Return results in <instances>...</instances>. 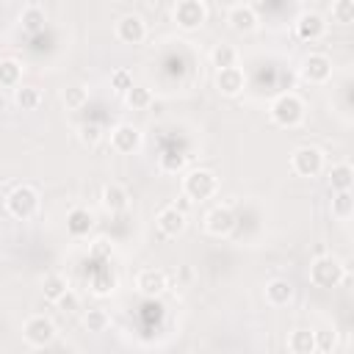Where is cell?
I'll list each match as a JSON object with an SVG mask.
<instances>
[{"mask_svg": "<svg viewBox=\"0 0 354 354\" xmlns=\"http://www.w3.org/2000/svg\"><path fill=\"white\" fill-rule=\"evenodd\" d=\"M268 113H271V119H274L279 127H296V124L304 119V102H301L296 94L285 91V94H279V97L271 102Z\"/></svg>", "mask_w": 354, "mask_h": 354, "instance_id": "1", "label": "cell"}, {"mask_svg": "<svg viewBox=\"0 0 354 354\" xmlns=\"http://www.w3.org/2000/svg\"><path fill=\"white\" fill-rule=\"evenodd\" d=\"M6 210L14 216V218H30L36 210H39V194L33 185H14L8 194H6Z\"/></svg>", "mask_w": 354, "mask_h": 354, "instance_id": "2", "label": "cell"}, {"mask_svg": "<svg viewBox=\"0 0 354 354\" xmlns=\"http://www.w3.org/2000/svg\"><path fill=\"white\" fill-rule=\"evenodd\" d=\"M346 279V268L337 257H315L310 266V282L318 288H337Z\"/></svg>", "mask_w": 354, "mask_h": 354, "instance_id": "3", "label": "cell"}, {"mask_svg": "<svg viewBox=\"0 0 354 354\" xmlns=\"http://www.w3.org/2000/svg\"><path fill=\"white\" fill-rule=\"evenodd\" d=\"M218 188V177L210 169H194L183 180V194L191 199H210Z\"/></svg>", "mask_w": 354, "mask_h": 354, "instance_id": "4", "label": "cell"}, {"mask_svg": "<svg viewBox=\"0 0 354 354\" xmlns=\"http://www.w3.org/2000/svg\"><path fill=\"white\" fill-rule=\"evenodd\" d=\"M22 335L30 346L41 348V346H50L53 337H55V324L47 318V315H30L22 326Z\"/></svg>", "mask_w": 354, "mask_h": 354, "instance_id": "5", "label": "cell"}, {"mask_svg": "<svg viewBox=\"0 0 354 354\" xmlns=\"http://www.w3.org/2000/svg\"><path fill=\"white\" fill-rule=\"evenodd\" d=\"M290 166L299 177H315L324 169V155L315 147H299L290 155Z\"/></svg>", "mask_w": 354, "mask_h": 354, "instance_id": "6", "label": "cell"}, {"mask_svg": "<svg viewBox=\"0 0 354 354\" xmlns=\"http://www.w3.org/2000/svg\"><path fill=\"white\" fill-rule=\"evenodd\" d=\"M205 17H207V11H205L202 0H180L174 6V22L183 30H196L205 22Z\"/></svg>", "mask_w": 354, "mask_h": 354, "instance_id": "7", "label": "cell"}, {"mask_svg": "<svg viewBox=\"0 0 354 354\" xmlns=\"http://www.w3.org/2000/svg\"><path fill=\"white\" fill-rule=\"evenodd\" d=\"M116 39L124 44H141L147 39V25L138 14H124L116 22Z\"/></svg>", "mask_w": 354, "mask_h": 354, "instance_id": "8", "label": "cell"}, {"mask_svg": "<svg viewBox=\"0 0 354 354\" xmlns=\"http://www.w3.org/2000/svg\"><path fill=\"white\" fill-rule=\"evenodd\" d=\"M111 147L122 155H130L141 147V130L133 127V124H116L111 130Z\"/></svg>", "mask_w": 354, "mask_h": 354, "instance_id": "9", "label": "cell"}, {"mask_svg": "<svg viewBox=\"0 0 354 354\" xmlns=\"http://www.w3.org/2000/svg\"><path fill=\"white\" fill-rule=\"evenodd\" d=\"M332 75V61L321 53H310L301 64V77L310 80V83H326Z\"/></svg>", "mask_w": 354, "mask_h": 354, "instance_id": "10", "label": "cell"}, {"mask_svg": "<svg viewBox=\"0 0 354 354\" xmlns=\"http://www.w3.org/2000/svg\"><path fill=\"white\" fill-rule=\"evenodd\" d=\"M246 86V77L238 66H221L216 69V88L224 94V97H238Z\"/></svg>", "mask_w": 354, "mask_h": 354, "instance_id": "11", "label": "cell"}, {"mask_svg": "<svg viewBox=\"0 0 354 354\" xmlns=\"http://www.w3.org/2000/svg\"><path fill=\"white\" fill-rule=\"evenodd\" d=\"M205 227H207V232L210 235H230L232 230H235V213L227 207V205H218V207H213L207 216H205Z\"/></svg>", "mask_w": 354, "mask_h": 354, "instance_id": "12", "label": "cell"}, {"mask_svg": "<svg viewBox=\"0 0 354 354\" xmlns=\"http://www.w3.org/2000/svg\"><path fill=\"white\" fill-rule=\"evenodd\" d=\"M324 33H326V22H324L321 14H315V11H304V14L296 19V36H299V39H304V41H315V39H321Z\"/></svg>", "mask_w": 354, "mask_h": 354, "instance_id": "13", "label": "cell"}, {"mask_svg": "<svg viewBox=\"0 0 354 354\" xmlns=\"http://www.w3.org/2000/svg\"><path fill=\"white\" fill-rule=\"evenodd\" d=\"M227 22H230V28L238 30V33H252V30L257 28V11H254L252 6H246V3L232 6L230 14H227Z\"/></svg>", "mask_w": 354, "mask_h": 354, "instance_id": "14", "label": "cell"}, {"mask_svg": "<svg viewBox=\"0 0 354 354\" xmlns=\"http://www.w3.org/2000/svg\"><path fill=\"white\" fill-rule=\"evenodd\" d=\"M158 230H160L163 235H169V238H177V235L185 230V213L177 210L174 205L163 207V210L158 213Z\"/></svg>", "mask_w": 354, "mask_h": 354, "instance_id": "15", "label": "cell"}, {"mask_svg": "<svg viewBox=\"0 0 354 354\" xmlns=\"http://www.w3.org/2000/svg\"><path fill=\"white\" fill-rule=\"evenodd\" d=\"M102 207L105 210H111V213H122V210H127V205H130V194H127V188L124 185H119V183H108L105 188H102Z\"/></svg>", "mask_w": 354, "mask_h": 354, "instance_id": "16", "label": "cell"}, {"mask_svg": "<svg viewBox=\"0 0 354 354\" xmlns=\"http://www.w3.org/2000/svg\"><path fill=\"white\" fill-rule=\"evenodd\" d=\"M91 227H94V216H91V210H86V207H72V210L66 213V232H69L72 238H83V235H88Z\"/></svg>", "mask_w": 354, "mask_h": 354, "instance_id": "17", "label": "cell"}, {"mask_svg": "<svg viewBox=\"0 0 354 354\" xmlns=\"http://www.w3.org/2000/svg\"><path fill=\"white\" fill-rule=\"evenodd\" d=\"M136 288L144 293V296H158L166 290V274L160 268H144L138 277H136Z\"/></svg>", "mask_w": 354, "mask_h": 354, "instance_id": "18", "label": "cell"}, {"mask_svg": "<svg viewBox=\"0 0 354 354\" xmlns=\"http://www.w3.org/2000/svg\"><path fill=\"white\" fill-rule=\"evenodd\" d=\"M293 299V285L288 282V279H271V282H266V301L268 304H274V307H285L288 301Z\"/></svg>", "mask_w": 354, "mask_h": 354, "instance_id": "19", "label": "cell"}, {"mask_svg": "<svg viewBox=\"0 0 354 354\" xmlns=\"http://www.w3.org/2000/svg\"><path fill=\"white\" fill-rule=\"evenodd\" d=\"M288 351L293 354H313L315 351V335L313 329H296L288 335Z\"/></svg>", "mask_w": 354, "mask_h": 354, "instance_id": "20", "label": "cell"}, {"mask_svg": "<svg viewBox=\"0 0 354 354\" xmlns=\"http://www.w3.org/2000/svg\"><path fill=\"white\" fill-rule=\"evenodd\" d=\"M351 183H354L351 163H337V166L329 169V185H332V191H351Z\"/></svg>", "mask_w": 354, "mask_h": 354, "instance_id": "21", "label": "cell"}, {"mask_svg": "<svg viewBox=\"0 0 354 354\" xmlns=\"http://www.w3.org/2000/svg\"><path fill=\"white\" fill-rule=\"evenodd\" d=\"M22 83V64L14 58H3L0 61V86L3 88H17Z\"/></svg>", "mask_w": 354, "mask_h": 354, "instance_id": "22", "label": "cell"}, {"mask_svg": "<svg viewBox=\"0 0 354 354\" xmlns=\"http://www.w3.org/2000/svg\"><path fill=\"white\" fill-rule=\"evenodd\" d=\"M14 102L22 108V111H36L41 105V91L36 86H17L14 88Z\"/></svg>", "mask_w": 354, "mask_h": 354, "instance_id": "23", "label": "cell"}, {"mask_svg": "<svg viewBox=\"0 0 354 354\" xmlns=\"http://www.w3.org/2000/svg\"><path fill=\"white\" fill-rule=\"evenodd\" d=\"M66 290H69V285H66V277H61V274H47L41 279V293L47 301H58Z\"/></svg>", "mask_w": 354, "mask_h": 354, "instance_id": "24", "label": "cell"}, {"mask_svg": "<svg viewBox=\"0 0 354 354\" xmlns=\"http://www.w3.org/2000/svg\"><path fill=\"white\" fill-rule=\"evenodd\" d=\"M124 100H127V105H130L133 111H144V108H149V105H152V91H149L147 86L133 83V86L124 91Z\"/></svg>", "mask_w": 354, "mask_h": 354, "instance_id": "25", "label": "cell"}, {"mask_svg": "<svg viewBox=\"0 0 354 354\" xmlns=\"http://www.w3.org/2000/svg\"><path fill=\"white\" fill-rule=\"evenodd\" d=\"M19 22H22V28H25L28 33H39V30L44 28V11H41L39 6H28V8L22 11Z\"/></svg>", "mask_w": 354, "mask_h": 354, "instance_id": "26", "label": "cell"}, {"mask_svg": "<svg viewBox=\"0 0 354 354\" xmlns=\"http://www.w3.org/2000/svg\"><path fill=\"white\" fill-rule=\"evenodd\" d=\"M210 61H213L216 69H221V66H235L238 53H235V47H230V44H216L213 53H210Z\"/></svg>", "mask_w": 354, "mask_h": 354, "instance_id": "27", "label": "cell"}, {"mask_svg": "<svg viewBox=\"0 0 354 354\" xmlns=\"http://www.w3.org/2000/svg\"><path fill=\"white\" fill-rule=\"evenodd\" d=\"M332 213L337 218H348L354 213V199H351V191H335L332 196Z\"/></svg>", "mask_w": 354, "mask_h": 354, "instance_id": "28", "label": "cell"}, {"mask_svg": "<svg viewBox=\"0 0 354 354\" xmlns=\"http://www.w3.org/2000/svg\"><path fill=\"white\" fill-rule=\"evenodd\" d=\"M332 19L337 25H351L354 22V0H335L332 3Z\"/></svg>", "mask_w": 354, "mask_h": 354, "instance_id": "29", "label": "cell"}, {"mask_svg": "<svg viewBox=\"0 0 354 354\" xmlns=\"http://www.w3.org/2000/svg\"><path fill=\"white\" fill-rule=\"evenodd\" d=\"M61 100H64L66 108H83L86 100H88V91L83 86H66L64 94H61Z\"/></svg>", "mask_w": 354, "mask_h": 354, "instance_id": "30", "label": "cell"}, {"mask_svg": "<svg viewBox=\"0 0 354 354\" xmlns=\"http://www.w3.org/2000/svg\"><path fill=\"white\" fill-rule=\"evenodd\" d=\"M83 324H86V329H88V332H105V329H108V324H111V318H108V313H105V310H88V313H86V318H83Z\"/></svg>", "mask_w": 354, "mask_h": 354, "instance_id": "31", "label": "cell"}, {"mask_svg": "<svg viewBox=\"0 0 354 354\" xmlns=\"http://www.w3.org/2000/svg\"><path fill=\"white\" fill-rule=\"evenodd\" d=\"M315 335V351H332L337 346V332L335 329H318Z\"/></svg>", "mask_w": 354, "mask_h": 354, "instance_id": "32", "label": "cell"}, {"mask_svg": "<svg viewBox=\"0 0 354 354\" xmlns=\"http://www.w3.org/2000/svg\"><path fill=\"white\" fill-rule=\"evenodd\" d=\"M130 86H133V75H130L127 69H113V72H111V88H113L116 94H124Z\"/></svg>", "mask_w": 354, "mask_h": 354, "instance_id": "33", "label": "cell"}, {"mask_svg": "<svg viewBox=\"0 0 354 354\" xmlns=\"http://www.w3.org/2000/svg\"><path fill=\"white\" fill-rule=\"evenodd\" d=\"M185 166V155L183 152H163L160 155V169L163 171H180Z\"/></svg>", "mask_w": 354, "mask_h": 354, "instance_id": "34", "label": "cell"}, {"mask_svg": "<svg viewBox=\"0 0 354 354\" xmlns=\"http://www.w3.org/2000/svg\"><path fill=\"white\" fill-rule=\"evenodd\" d=\"M100 138H102V130H100V124L88 122V124H83V127H80V141H83V144H97Z\"/></svg>", "mask_w": 354, "mask_h": 354, "instance_id": "35", "label": "cell"}, {"mask_svg": "<svg viewBox=\"0 0 354 354\" xmlns=\"http://www.w3.org/2000/svg\"><path fill=\"white\" fill-rule=\"evenodd\" d=\"M91 285H94V293H100V296H102V293H111V290H113V274H111V271H102L100 277H94Z\"/></svg>", "mask_w": 354, "mask_h": 354, "instance_id": "36", "label": "cell"}, {"mask_svg": "<svg viewBox=\"0 0 354 354\" xmlns=\"http://www.w3.org/2000/svg\"><path fill=\"white\" fill-rule=\"evenodd\" d=\"M55 304H61L64 310H69V313H72V310H77V307H80V299H77L72 290H66V293H64V296H61Z\"/></svg>", "mask_w": 354, "mask_h": 354, "instance_id": "37", "label": "cell"}, {"mask_svg": "<svg viewBox=\"0 0 354 354\" xmlns=\"http://www.w3.org/2000/svg\"><path fill=\"white\" fill-rule=\"evenodd\" d=\"M174 207H177V210H183V213H188V210H191V196H185V194H183V196L174 202Z\"/></svg>", "mask_w": 354, "mask_h": 354, "instance_id": "38", "label": "cell"}]
</instances>
